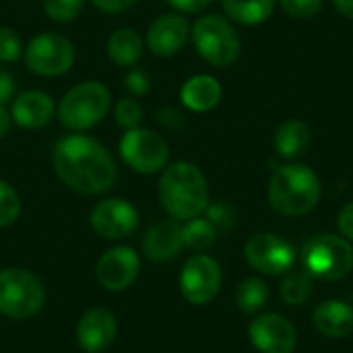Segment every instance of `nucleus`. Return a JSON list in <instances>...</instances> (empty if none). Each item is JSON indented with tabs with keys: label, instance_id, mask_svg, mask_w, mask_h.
Wrapping results in <instances>:
<instances>
[{
	"label": "nucleus",
	"instance_id": "40",
	"mask_svg": "<svg viewBox=\"0 0 353 353\" xmlns=\"http://www.w3.org/2000/svg\"><path fill=\"white\" fill-rule=\"evenodd\" d=\"M333 4L345 19L353 21V0H333Z\"/></svg>",
	"mask_w": 353,
	"mask_h": 353
},
{
	"label": "nucleus",
	"instance_id": "25",
	"mask_svg": "<svg viewBox=\"0 0 353 353\" xmlns=\"http://www.w3.org/2000/svg\"><path fill=\"white\" fill-rule=\"evenodd\" d=\"M182 238H184V246L190 250H207L209 246L215 244L217 238V228L207 219V217H192L182 225Z\"/></svg>",
	"mask_w": 353,
	"mask_h": 353
},
{
	"label": "nucleus",
	"instance_id": "8",
	"mask_svg": "<svg viewBox=\"0 0 353 353\" xmlns=\"http://www.w3.org/2000/svg\"><path fill=\"white\" fill-rule=\"evenodd\" d=\"M118 155L132 172L151 176L165 170L170 161V147L157 130L139 126L124 130L118 143Z\"/></svg>",
	"mask_w": 353,
	"mask_h": 353
},
{
	"label": "nucleus",
	"instance_id": "29",
	"mask_svg": "<svg viewBox=\"0 0 353 353\" xmlns=\"http://www.w3.org/2000/svg\"><path fill=\"white\" fill-rule=\"evenodd\" d=\"M21 215V196L19 192L6 182L0 180V228L12 225Z\"/></svg>",
	"mask_w": 353,
	"mask_h": 353
},
{
	"label": "nucleus",
	"instance_id": "35",
	"mask_svg": "<svg viewBox=\"0 0 353 353\" xmlns=\"http://www.w3.org/2000/svg\"><path fill=\"white\" fill-rule=\"evenodd\" d=\"M139 0H91V4L105 14H120L132 8Z\"/></svg>",
	"mask_w": 353,
	"mask_h": 353
},
{
	"label": "nucleus",
	"instance_id": "17",
	"mask_svg": "<svg viewBox=\"0 0 353 353\" xmlns=\"http://www.w3.org/2000/svg\"><path fill=\"white\" fill-rule=\"evenodd\" d=\"M10 116L17 126L25 130H39L56 116V103L50 93L41 89H27L12 97Z\"/></svg>",
	"mask_w": 353,
	"mask_h": 353
},
{
	"label": "nucleus",
	"instance_id": "12",
	"mask_svg": "<svg viewBox=\"0 0 353 353\" xmlns=\"http://www.w3.org/2000/svg\"><path fill=\"white\" fill-rule=\"evenodd\" d=\"M244 256L248 265L263 275H283L296 263L294 246L269 232L250 236L244 248Z\"/></svg>",
	"mask_w": 353,
	"mask_h": 353
},
{
	"label": "nucleus",
	"instance_id": "15",
	"mask_svg": "<svg viewBox=\"0 0 353 353\" xmlns=\"http://www.w3.org/2000/svg\"><path fill=\"white\" fill-rule=\"evenodd\" d=\"M190 39V23L182 12H165L153 19L147 29L145 46L153 56L172 58L184 50Z\"/></svg>",
	"mask_w": 353,
	"mask_h": 353
},
{
	"label": "nucleus",
	"instance_id": "39",
	"mask_svg": "<svg viewBox=\"0 0 353 353\" xmlns=\"http://www.w3.org/2000/svg\"><path fill=\"white\" fill-rule=\"evenodd\" d=\"M12 124H14V122H12L10 110H6V105H0V139L8 137Z\"/></svg>",
	"mask_w": 353,
	"mask_h": 353
},
{
	"label": "nucleus",
	"instance_id": "6",
	"mask_svg": "<svg viewBox=\"0 0 353 353\" xmlns=\"http://www.w3.org/2000/svg\"><path fill=\"white\" fill-rule=\"evenodd\" d=\"M304 271L312 279L339 281L353 271V246L350 240L335 234L312 236L302 250Z\"/></svg>",
	"mask_w": 353,
	"mask_h": 353
},
{
	"label": "nucleus",
	"instance_id": "20",
	"mask_svg": "<svg viewBox=\"0 0 353 353\" xmlns=\"http://www.w3.org/2000/svg\"><path fill=\"white\" fill-rule=\"evenodd\" d=\"M223 89L211 74H194L180 89V101L190 112H211L219 105Z\"/></svg>",
	"mask_w": 353,
	"mask_h": 353
},
{
	"label": "nucleus",
	"instance_id": "22",
	"mask_svg": "<svg viewBox=\"0 0 353 353\" xmlns=\"http://www.w3.org/2000/svg\"><path fill=\"white\" fill-rule=\"evenodd\" d=\"M310 141H312L310 128L300 120L283 122L273 134V147H275L277 155H281L283 159L302 157L308 151Z\"/></svg>",
	"mask_w": 353,
	"mask_h": 353
},
{
	"label": "nucleus",
	"instance_id": "2",
	"mask_svg": "<svg viewBox=\"0 0 353 353\" xmlns=\"http://www.w3.org/2000/svg\"><path fill=\"white\" fill-rule=\"evenodd\" d=\"M157 196L172 219L188 221L209 207V182L203 170L190 161L168 163L157 182Z\"/></svg>",
	"mask_w": 353,
	"mask_h": 353
},
{
	"label": "nucleus",
	"instance_id": "38",
	"mask_svg": "<svg viewBox=\"0 0 353 353\" xmlns=\"http://www.w3.org/2000/svg\"><path fill=\"white\" fill-rule=\"evenodd\" d=\"M337 225H339V232L345 240L353 242V201L347 203L341 211H339V217H337Z\"/></svg>",
	"mask_w": 353,
	"mask_h": 353
},
{
	"label": "nucleus",
	"instance_id": "27",
	"mask_svg": "<svg viewBox=\"0 0 353 353\" xmlns=\"http://www.w3.org/2000/svg\"><path fill=\"white\" fill-rule=\"evenodd\" d=\"M112 116H114V122L124 128V130H130V128H139L143 118H145V112H143V105L139 103L137 97H122L118 99L114 105H112Z\"/></svg>",
	"mask_w": 353,
	"mask_h": 353
},
{
	"label": "nucleus",
	"instance_id": "34",
	"mask_svg": "<svg viewBox=\"0 0 353 353\" xmlns=\"http://www.w3.org/2000/svg\"><path fill=\"white\" fill-rule=\"evenodd\" d=\"M155 120L168 130H178L184 126V116L176 108H159L155 112Z\"/></svg>",
	"mask_w": 353,
	"mask_h": 353
},
{
	"label": "nucleus",
	"instance_id": "16",
	"mask_svg": "<svg viewBox=\"0 0 353 353\" xmlns=\"http://www.w3.org/2000/svg\"><path fill=\"white\" fill-rule=\"evenodd\" d=\"M118 335V321L108 308H89L77 323V345L85 353H103Z\"/></svg>",
	"mask_w": 353,
	"mask_h": 353
},
{
	"label": "nucleus",
	"instance_id": "28",
	"mask_svg": "<svg viewBox=\"0 0 353 353\" xmlns=\"http://www.w3.org/2000/svg\"><path fill=\"white\" fill-rule=\"evenodd\" d=\"M87 0H41L43 12L54 23H72L85 8Z\"/></svg>",
	"mask_w": 353,
	"mask_h": 353
},
{
	"label": "nucleus",
	"instance_id": "10",
	"mask_svg": "<svg viewBox=\"0 0 353 353\" xmlns=\"http://www.w3.org/2000/svg\"><path fill=\"white\" fill-rule=\"evenodd\" d=\"M139 223V209L130 201L118 196L101 199L89 213L91 230L103 240H124L137 232Z\"/></svg>",
	"mask_w": 353,
	"mask_h": 353
},
{
	"label": "nucleus",
	"instance_id": "30",
	"mask_svg": "<svg viewBox=\"0 0 353 353\" xmlns=\"http://www.w3.org/2000/svg\"><path fill=\"white\" fill-rule=\"evenodd\" d=\"M25 46L21 35L12 27H0V62L14 64L23 58Z\"/></svg>",
	"mask_w": 353,
	"mask_h": 353
},
{
	"label": "nucleus",
	"instance_id": "33",
	"mask_svg": "<svg viewBox=\"0 0 353 353\" xmlns=\"http://www.w3.org/2000/svg\"><path fill=\"white\" fill-rule=\"evenodd\" d=\"M205 217L215 225V228H232L234 225V219H236V213L230 205L225 203H209V207L205 209Z\"/></svg>",
	"mask_w": 353,
	"mask_h": 353
},
{
	"label": "nucleus",
	"instance_id": "31",
	"mask_svg": "<svg viewBox=\"0 0 353 353\" xmlns=\"http://www.w3.org/2000/svg\"><path fill=\"white\" fill-rule=\"evenodd\" d=\"M124 89L128 91L130 97H145L151 91V77H149V72L145 68H141V66L126 68Z\"/></svg>",
	"mask_w": 353,
	"mask_h": 353
},
{
	"label": "nucleus",
	"instance_id": "14",
	"mask_svg": "<svg viewBox=\"0 0 353 353\" xmlns=\"http://www.w3.org/2000/svg\"><path fill=\"white\" fill-rule=\"evenodd\" d=\"M248 339L261 353H292L298 345L296 327L275 312L256 316L248 327Z\"/></svg>",
	"mask_w": 353,
	"mask_h": 353
},
{
	"label": "nucleus",
	"instance_id": "36",
	"mask_svg": "<svg viewBox=\"0 0 353 353\" xmlns=\"http://www.w3.org/2000/svg\"><path fill=\"white\" fill-rule=\"evenodd\" d=\"M12 97H14V77L4 66H0V105L10 103Z\"/></svg>",
	"mask_w": 353,
	"mask_h": 353
},
{
	"label": "nucleus",
	"instance_id": "21",
	"mask_svg": "<svg viewBox=\"0 0 353 353\" xmlns=\"http://www.w3.org/2000/svg\"><path fill=\"white\" fill-rule=\"evenodd\" d=\"M108 58L120 66V68H132L139 64L145 52V39L137 29L130 27H120L110 33L108 43H105Z\"/></svg>",
	"mask_w": 353,
	"mask_h": 353
},
{
	"label": "nucleus",
	"instance_id": "26",
	"mask_svg": "<svg viewBox=\"0 0 353 353\" xmlns=\"http://www.w3.org/2000/svg\"><path fill=\"white\" fill-rule=\"evenodd\" d=\"M281 300L288 306H302L312 294V277L306 271L290 273L281 283Z\"/></svg>",
	"mask_w": 353,
	"mask_h": 353
},
{
	"label": "nucleus",
	"instance_id": "7",
	"mask_svg": "<svg viewBox=\"0 0 353 353\" xmlns=\"http://www.w3.org/2000/svg\"><path fill=\"white\" fill-rule=\"evenodd\" d=\"M46 302V288L41 279L21 267H6L0 271V314L27 321L35 316Z\"/></svg>",
	"mask_w": 353,
	"mask_h": 353
},
{
	"label": "nucleus",
	"instance_id": "3",
	"mask_svg": "<svg viewBox=\"0 0 353 353\" xmlns=\"http://www.w3.org/2000/svg\"><path fill=\"white\" fill-rule=\"evenodd\" d=\"M323 194L316 172L304 163H288L273 172L269 180V205L288 217H300L310 213Z\"/></svg>",
	"mask_w": 353,
	"mask_h": 353
},
{
	"label": "nucleus",
	"instance_id": "32",
	"mask_svg": "<svg viewBox=\"0 0 353 353\" xmlns=\"http://www.w3.org/2000/svg\"><path fill=\"white\" fill-rule=\"evenodd\" d=\"M281 8L285 14H290L292 19H312L321 12L323 8V0H279Z\"/></svg>",
	"mask_w": 353,
	"mask_h": 353
},
{
	"label": "nucleus",
	"instance_id": "5",
	"mask_svg": "<svg viewBox=\"0 0 353 353\" xmlns=\"http://www.w3.org/2000/svg\"><path fill=\"white\" fill-rule=\"evenodd\" d=\"M190 39L196 54L211 66H232L242 50L238 31L221 14H205L190 27Z\"/></svg>",
	"mask_w": 353,
	"mask_h": 353
},
{
	"label": "nucleus",
	"instance_id": "11",
	"mask_svg": "<svg viewBox=\"0 0 353 353\" xmlns=\"http://www.w3.org/2000/svg\"><path fill=\"white\" fill-rule=\"evenodd\" d=\"M180 294L192 306L213 302L221 290V269L215 259L207 254L190 256L180 271Z\"/></svg>",
	"mask_w": 353,
	"mask_h": 353
},
{
	"label": "nucleus",
	"instance_id": "1",
	"mask_svg": "<svg viewBox=\"0 0 353 353\" xmlns=\"http://www.w3.org/2000/svg\"><path fill=\"white\" fill-rule=\"evenodd\" d=\"M52 168L62 184L87 196H97L116 184L118 168L112 151L85 132L64 134L52 149Z\"/></svg>",
	"mask_w": 353,
	"mask_h": 353
},
{
	"label": "nucleus",
	"instance_id": "37",
	"mask_svg": "<svg viewBox=\"0 0 353 353\" xmlns=\"http://www.w3.org/2000/svg\"><path fill=\"white\" fill-rule=\"evenodd\" d=\"M172 8H176L178 12H186V14H190V12H201V10H205L207 6H211L215 0H165Z\"/></svg>",
	"mask_w": 353,
	"mask_h": 353
},
{
	"label": "nucleus",
	"instance_id": "24",
	"mask_svg": "<svg viewBox=\"0 0 353 353\" xmlns=\"http://www.w3.org/2000/svg\"><path fill=\"white\" fill-rule=\"evenodd\" d=\"M236 306L246 312V314H254L259 310H263L269 302V288L265 281L256 279V277H250V279H244L238 288H236Z\"/></svg>",
	"mask_w": 353,
	"mask_h": 353
},
{
	"label": "nucleus",
	"instance_id": "9",
	"mask_svg": "<svg viewBox=\"0 0 353 353\" xmlns=\"http://www.w3.org/2000/svg\"><path fill=\"white\" fill-rule=\"evenodd\" d=\"M23 60L29 72L37 77H62L77 60L72 41L56 31H41L29 39L23 52Z\"/></svg>",
	"mask_w": 353,
	"mask_h": 353
},
{
	"label": "nucleus",
	"instance_id": "19",
	"mask_svg": "<svg viewBox=\"0 0 353 353\" xmlns=\"http://www.w3.org/2000/svg\"><path fill=\"white\" fill-rule=\"evenodd\" d=\"M312 325L329 339L347 337L353 331V308L343 300H325L314 308Z\"/></svg>",
	"mask_w": 353,
	"mask_h": 353
},
{
	"label": "nucleus",
	"instance_id": "4",
	"mask_svg": "<svg viewBox=\"0 0 353 353\" xmlns=\"http://www.w3.org/2000/svg\"><path fill=\"white\" fill-rule=\"evenodd\" d=\"M114 99L101 81H83L70 87L56 105V118L70 132H85L97 126L110 112Z\"/></svg>",
	"mask_w": 353,
	"mask_h": 353
},
{
	"label": "nucleus",
	"instance_id": "13",
	"mask_svg": "<svg viewBox=\"0 0 353 353\" xmlns=\"http://www.w3.org/2000/svg\"><path fill=\"white\" fill-rule=\"evenodd\" d=\"M139 273H141V256L130 246L108 248L95 265V279L108 292L128 290L137 281Z\"/></svg>",
	"mask_w": 353,
	"mask_h": 353
},
{
	"label": "nucleus",
	"instance_id": "23",
	"mask_svg": "<svg viewBox=\"0 0 353 353\" xmlns=\"http://www.w3.org/2000/svg\"><path fill=\"white\" fill-rule=\"evenodd\" d=\"M221 4L225 14L242 25H261L275 8V0H221Z\"/></svg>",
	"mask_w": 353,
	"mask_h": 353
},
{
	"label": "nucleus",
	"instance_id": "18",
	"mask_svg": "<svg viewBox=\"0 0 353 353\" xmlns=\"http://www.w3.org/2000/svg\"><path fill=\"white\" fill-rule=\"evenodd\" d=\"M184 248L182 225L176 219L155 221L143 236V254L153 263H170Z\"/></svg>",
	"mask_w": 353,
	"mask_h": 353
}]
</instances>
